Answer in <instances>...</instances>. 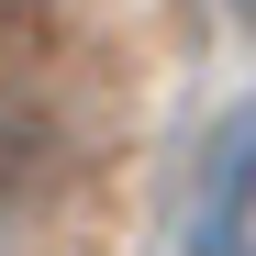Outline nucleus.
I'll return each mask as SVG.
<instances>
[{"instance_id":"nucleus-1","label":"nucleus","mask_w":256,"mask_h":256,"mask_svg":"<svg viewBox=\"0 0 256 256\" xmlns=\"http://www.w3.org/2000/svg\"><path fill=\"white\" fill-rule=\"evenodd\" d=\"M178 256H256V112H234L212 134L190 223H178Z\"/></svg>"},{"instance_id":"nucleus-2","label":"nucleus","mask_w":256,"mask_h":256,"mask_svg":"<svg viewBox=\"0 0 256 256\" xmlns=\"http://www.w3.org/2000/svg\"><path fill=\"white\" fill-rule=\"evenodd\" d=\"M45 12H56V0H0V34H34Z\"/></svg>"},{"instance_id":"nucleus-3","label":"nucleus","mask_w":256,"mask_h":256,"mask_svg":"<svg viewBox=\"0 0 256 256\" xmlns=\"http://www.w3.org/2000/svg\"><path fill=\"white\" fill-rule=\"evenodd\" d=\"M0 256H12V200H0Z\"/></svg>"},{"instance_id":"nucleus-4","label":"nucleus","mask_w":256,"mask_h":256,"mask_svg":"<svg viewBox=\"0 0 256 256\" xmlns=\"http://www.w3.org/2000/svg\"><path fill=\"white\" fill-rule=\"evenodd\" d=\"M234 12H245V22H256V0H234Z\"/></svg>"}]
</instances>
